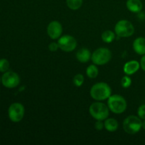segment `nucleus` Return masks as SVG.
Here are the masks:
<instances>
[{
    "label": "nucleus",
    "mask_w": 145,
    "mask_h": 145,
    "mask_svg": "<svg viewBox=\"0 0 145 145\" xmlns=\"http://www.w3.org/2000/svg\"><path fill=\"white\" fill-rule=\"evenodd\" d=\"M132 84V79L129 76V75H126L124 76L121 79V86L122 87L127 89V88L130 87Z\"/></svg>",
    "instance_id": "nucleus-20"
},
{
    "label": "nucleus",
    "mask_w": 145,
    "mask_h": 145,
    "mask_svg": "<svg viewBox=\"0 0 145 145\" xmlns=\"http://www.w3.org/2000/svg\"><path fill=\"white\" fill-rule=\"evenodd\" d=\"M0 82H1V79H0Z\"/></svg>",
    "instance_id": "nucleus-27"
},
{
    "label": "nucleus",
    "mask_w": 145,
    "mask_h": 145,
    "mask_svg": "<svg viewBox=\"0 0 145 145\" xmlns=\"http://www.w3.org/2000/svg\"><path fill=\"white\" fill-rule=\"evenodd\" d=\"M142 121L138 116H129L124 120L123 123V130L126 133L130 135H135L140 132L142 128Z\"/></svg>",
    "instance_id": "nucleus-4"
},
{
    "label": "nucleus",
    "mask_w": 145,
    "mask_h": 145,
    "mask_svg": "<svg viewBox=\"0 0 145 145\" xmlns=\"http://www.w3.org/2000/svg\"><path fill=\"white\" fill-rule=\"evenodd\" d=\"M62 25L59 21H53L50 23L47 28V33L50 38L52 40L58 39L62 36Z\"/></svg>",
    "instance_id": "nucleus-10"
},
{
    "label": "nucleus",
    "mask_w": 145,
    "mask_h": 145,
    "mask_svg": "<svg viewBox=\"0 0 145 145\" xmlns=\"http://www.w3.org/2000/svg\"><path fill=\"white\" fill-rule=\"evenodd\" d=\"M66 3L67 7L70 9L75 11V10L79 9L82 7L83 4V0H66Z\"/></svg>",
    "instance_id": "nucleus-18"
},
{
    "label": "nucleus",
    "mask_w": 145,
    "mask_h": 145,
    "mask_svg": "<svg viewBox=\"0 0 145 145\" xmlns=\"http://www.w3.org/2000/svg\"><path fill=\"white\" fill-rule=\"evenodd\" d=\"M140 67L145 72V55H142V57L141 60H140Z\"/></svg>",
    "instance_id": "nucleus-25"
},
{
    "label": "nucleus",
    "mask_w": 145,
    "mask_h": 145,
    "mask_svg": "<svg viewBox=\"0 0 145 145\" xmlns=\"http://www.w3.org/2000/svg\"><path fill=\"white\" fill-rule=\"evenodd\" d=\"M1 82L5 87L8 89H13L19 84L20 77L15 72H6L1 77Z\"/></svg>",
    "instance_id": "nucleus-9"
},
{
    "label": "nucleus",
    "mask_w": 145,
    "mask_h": 145,
    "mask_svg": "<svg viewBox=\"0 0 145 145\" xmlns=\"http://www.w3.org/2000/svg\"><path fill=\"white\" fill-rule=\"evenodd\" d=\"M133 48L135 52L140 55H145V38L138 37L134 40Z\"/></svg>",
    "instance_id": "nucleus-12"
},
{
    "label": "nucleus",
    "mask_w": 145,
    "mask_h": 145,
    "mask_svg": "<svg viewBox=\"0 0 145 145\" xmlns=\"http://www.w3.org/2000/svg\"><path fill=\"white\" fill-rule=\"evenodd\" d=\"M115 33L112 31L107 30L101 34V39L106 43H110L115 40Z\"/></svg>",
    "instance_id": "nucleus-17"
},
{
    "label": "nucleus",
    "mask_w": 145,
    "mask_h": 145,
    "mask_svg": "<svg viewBox=\"0 0 145 145\" xmlns=\"http://www.w3.org/2000/svg\"><path fill=\"white\" fill-rule=\"evenodd\" d=\"M140 62L137 60H131L126 62L123 67V71L126 75H133L140 69Z\"/></svg>",
    "instance_id": "nucleus-11"
},
{
    "label": "nucleus",
    "mask_w": 145,
    "mask_h": 145,
    "mask_svg": "<svg viewBox=\"0 0 145 145\" xmlns=\"http://www.w3.org/2000/svg\"><path fill=\"white\" fill-rule=\"evenodd\" d=\"M115 33L120 38H128L134 34V25L127 20H120L115 25Z\"/></svg>",
    "instance_id": "nucleus-6"
},
{
    "label": "nucleus",
    "mask_w": 145,
    "mask_h": 145,
    "mask_svg": "<svg viewBox=\"0 0 145 145\" xmlns=\"http://www.w3.org/2000/svg\"><path fill=\"white\" fill-rule=\"evenodd\" d=\"M137 115L138 117L142 120H145V104L141 105L137 109Z\"/></svg>",
    "instance_id": "nucleus-22"
},
{
    "label": "nucleus",
    "mask_w": 145,
    "mask_h": 145,
    "mask_svg": "<svg viewBox=\"0 0 145 145\" xmlns=\"http://www.w3.org/2000/svg\"><path fill=\"white\" fill-rule=\"evenodd\" d=\"M86 73L88 77H89L90 79H95L97 77L98 74H99V69L95 64L91 65L86 68Z\"/></svg>",
    "instance_id": "nucleus-16"
},
{
    "label": "nucleus",
    "mask_w": 145,
    "mask_h": 145,
    "mask_svg": "<svg viewBox=\"0 0 145 145\" xmlns=\"http://www.w3.org/2000/svg\"><path fill=\"white\" fill-rule=\"evenodd\" d=\"M59 48V45H58L57 42H51L50 44H49L48 45V49L51 52H55V51L57 50Z\"/></svg>",
    "instance_id": "nucleus-23"
},
{
    "label": "nucleus",
    "mask_w": 145,
    "mask_h": 145,
    "mask_svg": "<svg viewBox=\"0 0 145 145\" xmlns=\"http://www.w3.org/2000/svg\"><path fill=\"white\" fill-rule=\"evenodd\" d=\"M57 43L59 45V49L67 52L74 50L77 45L76 39L69 35H62L58 38Z\"/></svg>",
    "instance_id": "nucleus-8"
},
{
    "label": "nucleus",
    "mask_w": 145,
    "mask_h": 145,
    "mask_svg": "<svg viewBox=\"0 0 145 145\" xmlns=\"http://www.w3.org/2000/svg\"><path fill=\"white\" fill-rule=\"evenodd\" d=\"M84 82V77L83 74H77L74 76L73 83L77 87L82 86Z\"/></svg>",
    "instance_id": "nucleus-19"
},
{
    "label": "nucleus",
    "mask_w": 145,
    "mask_h": 145,
    "mask_svg": "<svg viewBox=\"0 0 145 145\" xmlns=\"http://www.w3.org/2000/svg\"><path fill=\"white\" fill-rule=\"evenodd\" d=\"M126 7L130 11L133 13H139L142 9V3L141 0H127Z\"/></svg>",
    "instance_id": "nucleus-14"
},
{
    "label": "nucleus",
    "mask_w": 145,
    "mask_h": 145,
    "mask_svg": "<svg viewBox=\"0 0 145 145\" xmlns=\"http://www.w3.org/2000/svg\"><path fill=\"white\" fill-rule=\"evenodd\" d=\"M104 128L108 132H115L118 128V122L114 118H107L104 122Z\"/></svg>",
    "instance_id": "nucleus-15"
},
{
    "label": "nucleus",
    "mask_w": 145,
    "mask_h": 145,
    "mask_svg": "<svg viewBox=\"0 0 145 145\" xmlns=\"http://www.w3.org/2000/svg\"><path fill=\"white\" fill-rule=\"evenodd\" d=\"M108 107L115 114H121L127 108V102L124 97L120 95H111L108 99Z\"/></svg>",
    "instance_id": "nucleus-2"
},
{
    "label": "nucleus",
    "mask_w": 145,
    "mask_h": 145,
    "mask_svg": "<svg viewBox=\"0 0 145 145\" xmlns=\"http://www.w3.org/2000/svg\"><path fill=\"white\" fill-rule=\"evenodd\" d=\"M112 94L111 88L105 82L95 84L90 90L91 98L97 101H102L108 99Z\"/></svg>",
    "instance_id": "nucleus-1"
},
{
    "label": "nucleus",
    "mask_w": 145,
    "mask_h": 145,
    "mask_svg": "<svg viewBox=\"0 0 145 145\" xmlns=\"http://www.w3.org/2000/svg\"><path fill=\"white\" fill-rule=\"evenodd\" d=\"M142 128H143L144 130H145V120H144V121L142 122Z\"/></svg>",
    "instance_id": "nucleus-26"
},
{
    "label": "nucleus",
    "mask_w": 145,
    "mask_h": 145,
    "mask_svg": "<svg viewBox=\"0 0 145 145\" xmlns=\"http://www.w3.org/2000/svg\"><path fill=\"white\" fill-rule=\"evenodd\" d=\"M112 58V52L106 48H100L91 54V61L96 65H104L110 62Z\"/></svg>",
    "instance_id": "nucleus-5"
},
{
    "label": "nucleus",
    "mask_w": 145,
    "mask_h": 145,
    "mask_svg": "<svg viewBox=\"0 0 145 145\" xmlns=\"http://www.w3.org/2000/svg\"><path fill=\"white\" fill-rule=\"evenodd\" d=\"M76 57L79 62L82 63H86L91 58V53L87 48H81L76 52Z\"/></svg>",
    "instance_id": "nucleus-13"
},
{
    "label": "nucleus",
    "mask_w": 145,
    "mask_h": 145,
    "mask_svg": "<svg viewBox=\"0 0 145 145\" xmlns=\"http://www.w3.org/2000/svg\"><path fill=\"white\" fill-rule=\"evenodd\" d=\"M25 113L24 106L20 103H14L8 110V118L14 123H18L23 119Z\"/></svg>",
    "instance_id": "nucleus-7"
},
{
    "label": "nucleus",
    "mask_w": 145,
    "mask_h": 145,
    "mask_svg": "<svg viewBox=\"0 0 145 145\" xmlns=\"http://www.w3.org/2000/svg\"><path fill=\"white\" fill-rule=\"evenodd\" d=\"M94 127L96 130H102L104 128V123L102 122V120H97L94 125Z\"/></svg>",
    "instance_id": "nucleus-24"
},
{
    "label": "nucleus",
    "mask_w": 145,
    "mask_h": 145,
    "mask_svg": "<svg viewBox=\"0 0 145 145\" xmlns=\"http://www.w3.org/2000/svg\"><path fill=\"white\" fill-rule=\"evenodd\" d=\"M109 108L108 106L97 101L93 103L89 107V113L93 119L96 120H105L109 116Z\"/></svg>",
    "instance_id": "nucleus-3"
},
{
    "label": "nucleus",
    "mask_w": 145,
    "mask_h": 145,
    "mask_svg": "<svg viewBox=\"0 0 145 145\" xmlns=\"http://www.w3.org/2000/svg\"><path fill=\"white\" fill-rule=\"evenodd\" d=\"M9 68V62L7 59H0V72H6Z\"/></svg>",
    "instance_id": "nucleus-21"
}]
</instances>
